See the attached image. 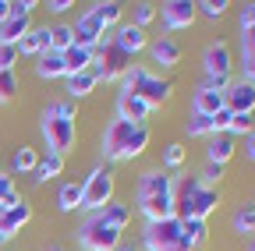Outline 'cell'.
Masks as SVG:
<instances>
[{
  "label": "cell",
  "instance_id": "44",
  "mask_svg": "<svg viewBox=\"0 0 255 251\" xmlns=\"http://www.w3.org/2000/svg\"><path fill=\"white\" fill-rule=\"evenodd\" d=\"M231 120H234V113L223 106L220 113H213V135H231Z\"/></svg>",
  "mask_w": 255,
  "mask_h": 251
},
{
  "label": "cell",
  "instance_id": "27",
  "mask_svg": "<svg viewBox=\"0 0 255 251\" xmlns=\"http://www.w3.org/2000/svg\"><path fill=\"white\" fill-rule=\"evenodd\" d=\"M60 173H64V156L46 152V156H39V163H36L32 184H46V180H53V177H60Z\"/></svg>",
  "mask_w": 255,
  "mask_h": 251
},
{
  "label": "cell",
  "instance_id": "10",
  "mask_svg": "<svg viewBox=\"0 0 255 251\" xmlns=\"http://www.w3.org/2000/svg\"><path fill=\"white\" fill-rule=\"evenodd\" d=\"M159 18H163V25L170 28V32H177V28H191L195 25V0H167V4H159Z\"/></svg>",
  "mask_w": 255,
  "mask_h": 251
},
{
  "label": "cell",
  "instance_id": "14",
  "mask_svg": "<svg viewBox=\"0 0 255 251\" xmlns=\"http://www.w3.org/2000/svg\"><path fill=\"white\" fill-rule=\"evenodd\" d=\"M121 14H124V7L117 4V0H100V4H92L89 11H85V18L100 28V32H107V28H117L121 25Z\"/></svg>",
  "mask_w": 255,
  "mask_h": 251
},
{
  "label": "cell",
  "instance_id": "31",
  "mask_svg": "<svg viewBox=\"0 0 255 251\" xmlns=\"http://www.w3.org/2000/svg\"><path fill=\"white\" fill-rule=\"evenodd\" d=\"M78 205H82V180L60 184V191H57V209H60V212H75Z\"/></svg>",
  "mask_w": 255,
  "mask_h": 251
},
{
  "label": "cell",
  "instance_id": "17",
  "mask_svg": "<svg viewBox=\"0 0 255 251\" xmlns=\"http://www.w3.org/2000/svg\"><path fill=\"white\" fill-rule=\"evenodd\" d=\"M220 202H223V195H220V187H202V191L191 198V209H188V219H206L220 209Z\"/></svg>",
  "mask_w": 255,
  "mask_h": 251
},
{
  "label": "cell",
  "instance_id": "36",
  "mask_svg": "<svg viewBox=\"0 0 255 251\" xmlns=\"http://www.w3.org/2000/svg\"><path fill=\"white\" fill-rule=\"evenodd\" d=\"M184 237L191 241V248H195V251H202L206 241H209V227L202 223V219H184Z\"/></svg>",
  "mask_w": 255,
  "mask_h": 251
},
{
  "label": "cell",
  "instance_id": "38",
  "mask_svg": "<svg viewBox=\"0 0 255 251\" xmlns=\"http://www.w3.org/2000/svg\"><path fill=\"white\" fill-rule=\"evenodd\" d=\"M227 0H195V14H202V18H209V21H220L223 14H227Z\"/></svg>",
  "mask_w": 255,
  "mask_h": 251
},
{
  "label": "cell",
  "instance_id": "3",
  "mask_svg": "<svg viewBox=\"0 0 255 251\" xmlns=\"http://www.w3.org/2000/svg\"><path fill=\"white\" fill-rule=\"evenodd\" d=\"M142 248L145 251H195L191 241L184 237V223L174 219H163V223H145L142 230Z\"/></svg>",
  "mask_w": 255,
  "mask_h": 251
},
{
  "label": "cell",
  "instance_id": "6",
  "mask_svg": "<svg viewBox=\"0 0 255 251\" xmlns=\"http://www.w3.org/2000/svg\"><path fill=\"white\" fill-rule=\"evenodd\" d=\"M128 68H131V57H128L124 50H117L114 43H103L92 53V64H89L96 82H121L128 75Z\"/></svg>",
  "mask_w": 255,
  "mask_h": 251
},
{
  "label": "cell",
  "instance_id": "35",
  "mask_svg": "<svg viewBox=\"0 0 255 251\" xmlns=\"http://www.w3.org/2000/svg\"><path fill=\"white\" fill-rule=\"evenodd\" d=\"M184 131H188V138H213V117L191 113V117L184 120Z\"/></svg>",
  "mask_w": 255,
  "mask_h": 251
},
{
  "label": "cell",
  "instance_id": "11",
  "mask_svg": "<svg viewBox=\"0 0 255 251\" xmlns=\"http://www.w3.org/2000/svg\"><path fill=\"white\" fill-rule=\"evenodd\" d=\"M202 177L199 173H191V177H174V216L181 219V223H184V219H188V209H191V198H195L199 191H202Z\"/></svg>",
  "mask_w": 255,
  "mask_h": 251
},
{
  "label": "cell",
  "instance_id": "37",
  "mask_svg": "<svg viewBox=\"0 0 255 251\" xmlns=\"http://www.w3.org/2000/svg\"><path fill=\"white\" fill-rule=\"evenodd\" d=\"M184 160H188V149H184L181 142L163 145V167H167V173H170V170H181V167H184Z\"/></svg>",
  "mask_w": 255,
  "mask_h": 251
},
{
  "label": "cell",
  "instance_id": "21",
  "mask_svg": "<svg viewBox=\"0 0 255 251\" xmlns=\"http://www.w3.org/2000/svg\"><path fill=\"white\" fill-rule=\"evenodd\" d=\"M234 152H238V145H234V138H231V135H213V138H209V145H206V163H220V167H227V163L234 160Z\"/></svg>",
  "mask_w": 255,
  "mask_h": 251
},
{
  "label": "cell",
  "instance_id": "30",
  "mask_svg": "<svg viewBox=\"0 0 255 251\" xmlns=\"http://www.w3.org/2000/svg\"><path fill=\"white\" fill-rule=\"evenodd\" d=\"M36 163H39V152L32 145H18L14 156H11V173H36Z\"/></svg>",
  "mask_w": 255,
  "mask_h": 251
},
{
  "label": "cell",
  "instance_id": "4",
  "mask_svg": "<svg viewBox=\"0 0 255 251\" xmlns=\"http://www.w3.org/2000/svg\"><path fill=\"white\" fill-rule=\"evenodd\" d=\"M114 191H117V177H114V170H110V167H96V170L82 180V205H78V209H85L89 216L100 212L103 205L114 202Z\"/></svg>",
  "mask_w": 255,
  "mask_h": 251
},
{
  "label": "cell",
  "instance_id": "18",
  "mask_svg": "<svg viewBox=\"0 0 255 251\" xmlns=\"http://www.w3.org/2000/svg\"><path fill=\"white\" fill-rule=\"evenodd\" d=\"M149 53H152V60H156L159 68H177V64H181V43L170 39V36L152 39V43H149Z\"/></svg>",
  "mask_w": 255,
  "mask_h": 251
},
{
  "label": "cell",
  "instance_id": "52",
  "mask_svg": "<svg viewBox=\"0 0 255 251\" xmlns=\"http://www.w3.org/2000/svg\"><path fill=\"white\" fill-rule=\"evenodd\" d=\"M46 251H68L64 244H46Z\"/></svg>",
  "mask_w": 255,
  "mask_h": 251
},
{
  "label": "cell",
  "instance_id": "48",
  "mask_svg": "<svg viewBox=\"0 0 255 251\" xmlns=\"http://www.w3.org/2000/svg\"><path fill=\"white\" fill-rule=\"evenodd\" d=\"M75 4H71V0H50V4H46V11H53V14H64V11H71Z\"/></svg>",
  "mask_w": 255,
  "mask_h": 251
},
{
  "label": "cell",
  "instance_id": "28",
  "mask_svg": "<svg viewBox=\"0 0 255 251\" xmlns=\"http://www.w3.org/2000/svg\"><path fill=\"white\" fill-rule=\"evenodd\" d=\"M149 142H152L149 128H145V124H135L131 138H128V145H124V156H121V163H131V160H138V156L149 149Z\"/></svg>",
  "mask_w": 255,
  "mask_h": 251
},
{
  "label": "cell",
  "instance_id": "5",
  "mask_svg": "<svg viewBox=\"0 0 255 251\" xmlns=\"http://www.w3.org/2000/svg\"><path fill=\"white\" fill-rule=\"evenodd\" d=\"M78 244H82V251H117V244H124V234L107 227L100 212H92L78 227Z\"/></svg>",
  "mask_w": 255,
  "mask_h": 251
},
{
  "label": "cell",
  "instance_id": "22",
  "mask_svg": "<svg viewBox=\"0 0 255 251\" xmlns=\"http://www.w3.org/2000/svg\"><path fill=\"white\" fill-rule=\"evenodd\" d=\"M71 28H75V46H82V50H92V53L103 46V32H100V28H96V25H92L85 14H82V18H78Z\"/></svg>",
  "mask_w": 255,
  "mask_h": 251
},
{
  "label": "cell",
  "instance_id": "26",
  "mask_svg": "<svg viewBox=\"0 0 255 251\" xmlns=\"http://www.w3.org/2000/svg\"><path fill=\"white\" fill-rule=\"evenodd\" d=\"M241 78L255 85V28L241 32Z\"/></svg>",
  "mask_w": 255,
  "mask_h": 251
},
{
  "label": "cell",
  "instance_id": "2",
  "mask_svg": "<svg viewBox=\"0 0 255 251\" xmlns=\"http://www.w3.org/2000/svg\"><path fill=\"white\" fill-rule=\"evenodd\" d=\"M202 68H206V82H202V85L223 92V88L234 82V53H231V46L223 43V39L209 43V46L202 50Z\"/></svg>",
  "mask_w": 255,
  "mask_h": 251
},
{
  "label": "cell",
  "instance_id": "16",
  "mask_svg": "<svg viewBox=\"0 0 255 251\" xmlns=\"http://www.w3.org/2000/svg\"><path fill=\"white\" fill-rule=\"evenodd\" d=\"M149 113H152V110H149L145 99L131 96V92H121V96H117V117H121V120H128V124H145Z\"/></svg>",
  "mask_w": 255,
  "mask_h": 251
},
{
  "label": "cell",
  "instance_id": "33",
  "mask_svg": "<svg viewBox=\"0 0 255 251\" xmlns=\"http://www.w3.org/2000/svg\"><path fill=\"white\" fill-rule=\"evenodd\" d=\"M234 230L238 234H245V237H255V202H241L238 209H234Z\"/></svg>",
  "mask_w": 255,
  "mask_h": 251
},
{
  "label": "cell",
  "instance_id": "20",
  "mask_svg": "<svg viewBox=\"0 0 255 251\" xmlns=\"http://www.w3.org/2000/svg\"><path fill=\"white\" fill-rule=\"evenodd\" d=\"M220 110H223V92H216V88H206V85H199V88H195V96H191V113L213 117V113H220Z\"/></svg>",
  "mask_w": 255,
  "mask_h": 251
},
{
  "label": "cell",
  "instance_id": "40",
  "mask_svg": "<svg viewBox=\"0 0 255 251\" xmlns=\"http://www.w3.org/2000/svg\"><path fill=\"white\" fill-rule=\"evenodd\" d=\"M156 14H159V7L152 4V0H142V4H135V18H131V25L145 32V25H149V21H152Z\"/></svg>",
  "mask_w": 255,
  "mask_h": 251
},
{
  "label": "cell",
  "instance_id": "49",
  "mask_svg": "<svg viewBox=\"0 0 255 251\" xmlns=\"http://www.w3.org/2000/svg\"><path fill=\"white\" fill-rule=\"evenodd\" d=\"M245 156L255 163V131H248V135H245Z\"/></svg>",
  "mask_w": 255,
  "mask_h": 251
},
{
  "label": "cell",
  "instance_id": "9",
  "mask_svg": "<svg viewBox=\"0 0 255 251\" xmlns=\"http://www.w3.org/2000/svg\"><path fill=\"white\" fill-rule=\"evenodd\" d=\"M223 106L231 113H248L255 117V85L245 78H234L227 88H223Z\"/></svg>",
  "mask_w": 255,
  "mask_h": 251
},
{
  "label": "cell",
  "instance_id": "15",
  "mask_svg": "<svg viewBox=\"0 0 255 251\" xmlns=\"http://www.w3.org/2000/svg\"><path fill=\"white\" fill-rule=\"evenodd\" d=\"M117 50H124L128 57H135V53H142L145 46H149V39H145V32H142V28H135L131 21H121L117 25V36L110 39Z\"/></svg>",
  "mask_w": 255,
  "mask_h": 251
},
{
  "label": "cell",
  "instance_id": "51",
  "mask_svg": "<svg viewBox=\"0 0 255 251\" xmlns=\"http://www.w3.org/2000/svg\"><path fill=\"white\" fill-rule=\"evenodd\" d=\"M117 251H142V248H135V244H117Z\"/></svg>",
  "mask_w": 255,
  "mask_h": 251
},
{
  "label": "cell",
  "instance_id": "42",
  "mask_svg": "<svg viewBox=\"0 0 255 251\" xmlns=\"http://www.w3.org/2000/svg\"><path fill=\"white\" fill-rule=\"evenodd\" d=\"M248 131H255V117H248V113H234V120H231V138L248 135Z\"/></svg>",
  "mask_w": 255,
  "mask_h": 251
},
{
  "label": "cell",
  "instance_id": "24",
  "mask_svg": "<svg viewBox=\"0 0 255 251\" xmlns=\"http://www.w3.org/2000/svg\"><path fill=\"white\" fill-rule=\"evenodd\" d=\"M100 219H103V223L107 227H114V230H128V223H131V205H128V202H110V205H103L100 209Z\"/></svg>",
  "mask_w": 255,
  "mask_h": 251
},
{
  "label": "cell",
  "instance_id": "8",
  "mask_svg": "<svg viewBox=\"0 0 255 251\" xmlns=\"http://www.w3.org/2000/svg\"><path fill=\"white\" fill-rule=\"evenodd\" d=\"M131 131H135V124H128V120H121V117L107 124V131H103V138H100V149H103V160H107V163H121L124 145H128V138H131Z\"/></svg>",
  "mask_w": 255,
  "mask_h": 251
},
{
  "label": "cell",
  "instance_id": "23",
  "mask_svg": "<svg viewBox=\"0 0 255 251\" xmlns=\"http://www.w3.org/2000/svg\"><path fill=\"white\" fill-rule=\"evenodd\" d=\"M32 28V18H4L0 21V46H18Z\"/></svg>",
  "mask_w": 255,
  "mask_h": 251
},
{
  "label": "cell",
  "instance_id": "19",
  "mask_svg": "<svg viewBox=\"0 0 255 251\" xmlns=\"http://www.w3.org/2000/svg\"><path fill=\"white\" fill-rule=\"evenodd\" d=\"M50 50V28L46 25H32L28 36L18 43V57H43Z\"/></svg>",
  "mask_w": 255,
  "mask_h": 251
},
{
  "label": "cell",
  "instance_id": "12",
  "mask_svg": "<svg viewBox=\"0 0 255 251\" xmlns=\"http://www.w3.org/2000/svg\"><path fill=\"white\" fill-rule=\"evenodd\" d=\"M170 191H174V177L167 170H145L138 177V187H135V202H142V198H163Z\"/></svg>",
  "mask_w": 255,
  "mask_h": 251
},
{
  "label": "cell",
  "instance_id": "46",
  "mask_svg": "<svg viewBox=\"0 0 255 251\" xmlns=\"http://www.w3.org/2000/svg\"><path fill=\"white\" fill-rule=\"evenodd\" d=\"M18 64V46H0V71H14Z\"/></svg>",
  "mask_w": 255,
  "mask_h": 251
},
{
  "label": "cell",
  "instance_id": "13",
  "mask_svg": "<svg viewBox=\"0 0 255 251\" xmlns=\"http://www.w3.org/2000/svg\"><path fill=\"white\" fill-rule=\"evenodd\" d=\"M32 219V205L28 202H18L14 209H0V248H4L21 227H28Z\"/></svg>",
  "mask_w": 255,
  "mask_h": 251
},
{
  "label": "cell",
  "instance_id": "34",
  "mask_svg": "<svg viewBox=\"0 0 255 251\" xmlns=\"http://www.w3.org/2000/svg\"><path fill=\"white\" fill-rule=\"evenodd\" d=\"M71 46H75V28L68 21L50 25V50L53 53H64V50H71Z\"/></svg>",
  "mask_w": 255,
  "mask_h": 251
},
{
  "label": "cell",
  "instance_id": "45",
  "mask_svg": "<svg viewBox=\"0 0 255 251\" xmlns=\"http://www.w3.org/2000/svg\"><path fill=\"white\" fill-rule=\"evenodd\" d=\"M36 0H11V14L7 18H32V14H36Z\"/></svg>",
  "mask_w": 255,
  "mask_h": 251
},
{
  "label": "cell",
  "instance_id": "53",
  "mask_svg": "<svg viewBox=\"0 0 255 251\" xmlns=\"http://www.w3.org/2000/svg\"><path fill=\"white\" fill-rule=\"evenodd\" d=\"M245 251H255V237H252V241H248V248H245Z\"/></svg>",
  "mask_w": 255,
  "mask_h": 251
},
{
  "label": "cell",
  "instance_id": "39",
  "mask_svg": "<svg viewBox=\"0 0 255 251\" xmlns=\"http://www.w3.org/2000/svg\"><path fill=\"white\" fill-rule=\"evenodd\" d=\"M18 71H0V103H11L18 96Z\"/></svg>",
  "mask_w": 255,
  "mask_h": 251
},
{
  "label": "cell",
  "instance_id": "7",
  "mask_svg": "<svg viewBox=\"0 0 255 251\" xmlns=\"http://www.w3.org/2000/svg\"><path fill=\"white\" fill-rule=\"evenodd\" d=\"M39 131H43L46 152H53V156H68V152L75 149V142H78L75 120H60V117H53V113H43Z\"/></svg>",
  "mask_w": 255,
  "mask_h": 251
},
{
  "label": "cell",
  "instance_id": "43",
  "mask_svg": "<svg viewBox=\"0 0 255 251\" xmlns=\"http://www.w3.org/2000/svg\"><path fill=\"white\" fill-rule=\"evenodd\" d=\"M223 170H227V167H220V163H206V170H202L199 177H202V184H206V187H220Z\"/></svg>",
  "mask_w": 255,
  "mask_h": 251
},
{
  "label": "cell",
  "instance_id": "1",
  "mask_svg": "<svg viewBox=\"0 0 255 251\" xmlns=\"http://www.w3.org/2000/svg\"><path fill=\"white\" fill-rule=\"evenodd\" d=\"M121 92H131V96H138V99L149 103V110H156V106H167V103H170L174 85H170L167 78L145 71L142 64H131V68H128V75L121 78Z\"/></svg>",
  "mask_w": 255,
  "mask_h": 251
},
{
  "label": "cell",
  "instance_id": "25",
  "mask_svg": "<svg viewBox=\"0 0 255 251\" xmlns=\"http://www.w3.org/2000/svg\"><path fill=\"white\" fill-rule=\"evenodd\" d=\"M39 64H36V75L43 78V82H53V78H68V68H64V57L60 53H53V50H46L43 57H36Z\"/></svg>",
  "mask_w": 255,
  "mask_h": 251
},
{
  "label": "cell",
  "instance_id": "32",
  "mask_svg": "<svg viewBox=\"0 0 255 251\" xmlns=\"http://www.w3.org/2000/svg\"><path fill=\"white\" fill-rule=\"evenodd\" d=\"M60 57H64V68H68V78H71V75H82V71H89V64H92V50H82V46H71V50H64Z\"/></svg>",
  "mask_w": 255,
  "mask_h": 251
},
{
  "label": "cell",
  "instance_id": "50",
  "mask_svg": "<svg viewBox=\"0 0 255 251\" xmlns=\"http://www.w3.org/2000/svg\"><path fill=\"white\" fill-rule=\"evenodd\" d=\"M11 14V0H0V21H4Z\"/></svg>",
  "mask_w": 255,
  "mask_h": 251
},
{
  "label": "cell",
  "instance_id": "47",
  "mask_svg": "<svg viewBox=\"0 0 255 251\" xmlns=\"http://www.w3.org/2000/svg\"><path fill=\"white\" fill-rule=\"evenodd\" d=\"M238 25H241V32H245V28H255V0L241 7V14H238Z\"/></svg>",
  "mask_w": 255,
  "mask_h": 251
},
{
  "label": "cell",
  "instance_id": "29",
  "mask_svg": "<svg viewBox=\"0 0 255 251\" xmlns=\"http://www.w3.org/2000/svg\"><path fill=\"white\" fill-rule=\"evenodd\" d=\"M96 85H100V82H96V75H92V71L71 75V78H68V99H71V103H78V99L92 96V92H96Z\"/></svg>",
  "mask_w": 255,
  "mask_h": 251
},
{
  "label": "cell",
  "instance_id": "41",
  "mask_svg": "<svg viewBox=\"0 0 255 251\" xmlns=\"http://www.w3.org/2000/svg\"><path fill=\"white\" fill-rule=\"evenodd\" d=\"M46 113H53V117H60V120H78V103H71V99H57L53 106H46Z\"/></svg>",
  "mask_w": 255,
  "mask_h": 251
}]
</instances>
